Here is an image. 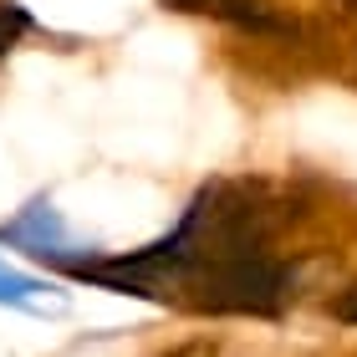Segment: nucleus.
<instances>
[{"mask_svg":"<svg viewBox=\"0 0 357 357\" xmlns=\"http://www.w3.org/2000/svg\"><path fill=\"white\" fill-rule=\"evenodd\" d=\"M56 286H46L41 275L10 271L0 261V306H15V312H61V296H52Z\"/></svg>","mask_w":357,"mask_h":357,"instance_id":"obj_4","label":"nucleus"},{"mask_svg":"<svg viewBox=\"0 0 357 357\" xmlns=\"http://www.w3.org/2000/svg\"><path fill=\"white\" fill-rule=\"evenodd\" d=\"M164 6L209 15V21H225L235 31H250V36H291V31H296L271 0H164Z\"/></svg>","mask_w":357,"mask_h":357,"instance_id":"obj_3","label":"nucleus"},{"mask_svg":"<svg viewBox=\"0 0 357 357\" xmlns=\"http://www.w3.org/2000/svg\"><path fill=\"white\" fill-rule=\"evenodd\" d=\"M0 245L36 255L41 266H56L61 255H72V250H77V245H72V235H67V220L56 215V204L46 199V194H36L31 204H21L6 225H0Z\"/></svg>","mask_w":357,"mask_h":357,"instance_id":"obj_2","label":"nucleus"},{"mask_svg":"<svg viewBox=\"0 0 357 357\" xmlns=\"http://www.w3.org/2000/svg\"><path fill=\"white\" fill-rule=\"evenodd\" d=\"M332 312H337V321H357V286H352L347 296H342V301L332 306Z\"/></svg>","mask_w":357,"mask_h":357,"instance_id":"obj_6","label":"nucleus"},{"mask_svg":"<svg viewBox=\"0 0 357 357\" xmlns=\"http://www.w3.org/2000/svg\"><path fill=\"white\" fill-rule=\"evenodd\" d=\"M271 199L261 184L215 178L189 199L178 225L143 250H82L56 261L61 275L123 296L174 301L209 317H281L296 286L291 261L271 250Z\"/></svg>","mask_w":357,"mask_h":357,"instance_id":"obj_1","label":"nucleus"},{"mask_svg":"<svg viewBox=\"0 0 357 357\" xmlns=\"http://www.w3.org/2000/svg\"><path fill=\"white\" fill-rule=\"evenodd\" d=\"M31 26H36V21H31V10L21 6V0H0V61L10 56V46L21 41Z\"/></svg>","mask_w":357,"mask_h":357,"instance_id":"obj_5","label":"nucleus"}]
</instances>
